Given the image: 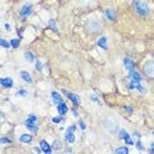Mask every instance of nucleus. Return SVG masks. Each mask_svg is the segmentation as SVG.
Masks as SVG:
<instances>
[{
  "label": "nucleus",
  "mask_w": 154,
  "mask_h": 154,
  "mask_svg": "<svg viewBox=\"0 0 154 154\" xmlns=\"http://www.w3.org/2000/svg\"><path fill=\"white\" fill-rule=\"evenodd\" d=\"M132 5H134L135 12H136L140 17H146V16H149V12H150V11H149V7H148L144 2H141V0H134Z\"/></svg>",
  "instance_id": "f257e3e1"
},
{
  "label": "nucleus",
  "mask_w": 154,
  "mask_h": 154,
  "mask_svg": "<svg viewBox=\"0 0 154 154\" xmlns=\"http://www.w3.org/2000/svg\"><path fill=\"white\" fill-rule=\"evenodd\" d=\"M102 23H100L98 19H89L88 23H86V31L89 33H96L102 31Z\"/></svg>",
  "instance_id": "f03ea898"
},
{
  "label": "nucleus",
  "mask_w": 154,
  "mask_h": 154,
  "mask_svg": "<svg viewBox=\"0 0 154 154\" xmlns=\"http://www.w3.org/2000/svg\"><path fill=\"white\" fill-rule=\"evenodd\" d=\"M143 72H144V76L148 77L149 80H154V60L146 62V63L144 64Z\"/></svg>",
  "instance_id": "7ed1b4c3"
},
{
  "label": "nucleus",
  "mask_w": 154,
  "mask_h": 154,
  "mask_svg": "<svg viewBox=\"0 0 154 154\" xmlns=\"http://www.w3.org/2000/svg\"><path fill=\"white\" fill-rule=\"evenodd\" d=\"M36 121H37V117H36V116L30 114V117H28L26 121H25L26 127H27L28 130H31V131H33V132H37V126L35 125Z\"/></svg>",
  "instance_id": "20e7f679"
},
{
  "label": "nucleus",
  "mask_w": 154,
  "mask_h": 154,
  "mask_svg": "<svg viewBox=\"0 0 154 154\" xmlns=\"http://www.w3.org/2000/svg\"><path fill=\"white\" fill-rule=\"evenodd\" d=\"M105 127H107V130L109 132H116V130H117V123H116V121L112 118V117H108L107 119H105Z\"/></svg>",
  "instance_id": "39448f33"
},
{
  "label": "nucleus",
  "mask_w": 154,
  "mask_h": 154,
  "mask_svg": "<svg viewBox=\"0 0 154 154\" xmlns=\"http://www.w3.org/2000/svg\"><path fill=\"white\" fill-rule=\"evenodd\" d=\"M31 12H32V5H31V4H30V3L25 4V5L21 8V16H22V18H25V17H27V16H30Z\"/></svg>",
  "instance_id": "423d86ee"
},
{
  "label": "nucleus",
  "mask_w": 154,
  "mask_h": 154,
  "mask_svg": "<svg viewBox=\"0 0 154 154\" xmlns=\"http://www.w3.org/2000/svg\"><path fill=\"white\" fill-rule=\"evenodd\" d=\"M0 84H2L3 88L11 89L13 86V81H12V79H9V77H3V79L0 80Z\"/></svg>",
  "instance_id": "0eeeda50"
},
{
  "label": "nucleus",
  "mask_w": 154,
  "mask_h": 154,
  "mask_svg": "<svg viewBox=\"0 0 154 154\" xmlns=\"http://www.w3.org/2000/svg\"><path fill=\"white\" fill-rule=\"evenodd\" d=\"M128 89H131V90L132 89H137L139 91H141V93H145V89H144L143 86L137 82V81H134V80H132V82L128 84Z\"/></svg>",
  "instance_id": "6e6552de"
},
{
  "label": "nucleus",
  "mask_w": 154,
  "mask_h": 154,
  "mask_svg": "<svg viewBox=\"0 0 154 154\" xmlns=\"http://www.w3.org/2000/svg\"><path fill=\"white\" fill-rule=\"evenodd\" d=\"M40 148H41V150L44 152V153H48V154L51 153V148H50V145L45 140H41L40 141Z\"/></svg>",
  "instance_id": "1a4fd4ad"
},
{
  "label": "nucleus",
  "mask_w": 154,
  "mask_h": 154,
  "mask_svg": "<svg viewBox=\"0 0 154 154\" xmlns=\"http://www.w3.org/2000/svg\"><path fill=\"white\" fill-rule=\"evenodd\" d=\"M51 98H53V100H54L55 104H59V103L63 102V98H62L60 94L57 93V91H53V93H51Z\"/></svg>",
  "instance_id": "9d476101"
},
{
  "label": "nucleus",
  "mask_w": 154,
  "mask_h": 154,
  "mask_svg": "<svg viewBox=\"0 0 154 154\" xmlns=\"http://www.w3.org/2000/svg\"><path fill=\"white\" fill-rule=\"evenodd\" d=\"M130 77H131L134 81H137V82H140V81H141L140 73H139V72H136V71H134V69L130 71Z\"/></svg>",
  "instance_id": "9b49d317"
},
{
  "label": "nucleus",
  "mask_w": 154,
  "mask_h": 154,
  "mask_svg": "<svg viewBox=\"0 0 154 154\" xmlns=\"http://www.w3.org/2000/svg\"><path fill=\"white\" fill-rule=\"evenodd\" d=\"M66 95L68 96V98L72 100V102H73V104H75V105H79V104H80V98H79L77 95L71 94V93H68V91H66Z\"/></svg>",
  "instance_id": "f8f14e48"
},
{
  "label": "nucleus",
  "mask_w": 154,
  "mask_h": 154,
  "mask_svg": "<svg viewBox=\"0 0 154 154\" xmlns=\"http://www.w3.org/2000/svg\"><path fill=\"white\" fill-rule=\"evenodd\" d=\"M21 79H22L23 81H26V82H28V84H32L31 76H30V73H28V72H26V71H22V72H21Z\"/></svg>",
  "instance_id": "ddd939ff"
},
{
  "label": "nucleus",
  "mask_w": 154,
  "mask_h": 154,
  "mask_svg": "<svg viewBox=\"0 0 154 154\" xmlns=\"http://www.w3.org/2000/svg\"><path fill=\"white\" fill-rule=\"evenodd\" d=\"M123 63H125V67L128 69V71H131V69H134V67H135V64H134V62L130 59V58H125L123 59Z\"/></svg>",
  "instance_id": "4468645a"
},
{
  "label": "nucleus",
  "mask_w": 154,
  "mask_h": 154,
  "mask_svg": "<svg viewBox=\"0 0 154 154\" xmlns=\"http://www.w3.org/2000/svg\"><path fill=\"white\" fill-rule=\"evenodd\" d=\"M105 17H107L109 21H114L116 19V12L113 11V9H107V11H105Z\"/></svg>",
  "instance_id": "2eb2a0df"
},
{
  "label": "nucleus",
  "mask_w": 154,
  "mask_h": 154,
  "mask_svg": "<svg viewBox=\"0 0 154 154\" xmlns=\"http://www.w3.org/2000/svg\"><path fill=\"white\" fill-rule=\"evenodd\" d=\"M57 108H58V112H59L62 116L66 114V113H67V110H68V108H67V105H66L63 102L58 104V107H57Z\"/></svg>",
  "instance_id": "dca6fc26"
},
{
  "label": "nucleus",
  "mask_w": 154,
  "mask_h": 154,
  "mask_svg": "<svg viewBox=\"0 0 154 154\" xmlns=\"http://www.w3.org/2000/svg\"><path fill=\"white\" fill-rule=\"evenodd\" d=\"M66 140L68 141V143H73L75 141L73 131H71V130H67V132H66Z\"/></svg>",
  "instance_id": "f3484780"
},
{
  "label": "nucleus",
  "mask_w": 154,
  "mask_h": 154,
  "mask_svg": "<svg viewBox=\"0 0 154 154\" xmlns=\"http://www.w3.org/2000/svg\"><path fill=\"white\" fill-rule=\"evenodd\" d=\"M98 46H102L103 48V49H107V37H105V36H102V37H100L99 38V40H98Z\"/></svg>",
  "instance_id": "a211bd4d"
},
{
  "label": "nucleus",
  "mask_w": 154,
  "mask_h": 154,
  "mask_svg": "<svg viewBox=\"0 0 154 154\" xmlns=\"http://www.w3.org/2000/svg\"><path fill=\"white\" fill-rule=\"evenodd\" d=\"M19 140H21L22 143H31L32 141V136H31V135H26L25 134V135H22Z\"/></svg>",
  "instance_id": "6ab92c4d"
},
{
  "label": "nucleus",
  "mask_w": 154,
  "mask_h": 154,
  "mask_svg": "<svg viewBox=\"0 0 154 154\" xmlns=\"http://www.w3.org/2000/svg\"><path fill=\"white\" fill-rule=\"evenodd\" d=\"M114 153L116 154H128V149L127 148H125V146H122V148H117L114 150Z\"/></svg>",
  "instance_id": "aec40b11"
},
{
  "label": "nucleus",
  "mask_w": 154,
  "mask_h": 154,
  "mask_svg": "<svg viewBox=\"0 0 154 154\" xmlns=\"http://www.w3.org/2000/svg\"><path fill=\"white\" fill-rule=\"evenodd\" d=\"M118 137L119 139H123V140H126V139L128 137V134L125 131V130H119V131H118Z\"/></svg>",
  "instance_id": "412c9836"
},
{
  "label": "nucleus",
  "mask_w": 154,
  "mask_h": 154,
  "mask_svg": "<svg viewBox=\"0 0 154 154\" xmlns=\"http://www.w3.org/2000/svg\"><path fill=\"white\" fill-rule=\"evenodd\" d=\"M25 57H26V59L28 60V62H33V54L31 51H27L26 54H25Z\"/></svg>",
  "instance_id": "4be33fe9"
},
{
  "label": "nucleus",
  "mask_w": 154,
  "mask_h": 154,
  "mask_svg": "<svg viewBox=\"0 0 154 154\" xmlns=\"http://www.w3.org/2000/svg\"><path fill=\"white\" fill-rule=\"evenodd\" d=\"M11 45L13 48H18L19 46V40H16V38H13V40L11 41Z\"/></svg>",
  "instance_id": "5701e85b"
},
{
  "label": "nucleus",
  "mask_w": 154,
  "mask_h": 154,
  "mask_svg": "<svg viewBox=\"0 0 154 154\" xmlns=\"http://www.w3.org/2000/svg\"><path fill=\"white\" fill-rule=\"evenodd\" d=\"M49 26L53 28V30H54L55 32H58V30H57V27H55V21H54V19H51V21L49 22Z\"/></svg>",
  "instance_id": "b1692460"
},
{
  "label": "nucleus",
  "mask_w": 154,
  "mask_h": 154,
  "mask_svg": "<svg viewBox=\"0 0 154 154\" xmlns=\"http://www.w3.org/2000/svg\"><path fill=\"white\" fill-rule=\"evenodd\" d=\"M60 141L59 140H55L54 141V144H53V148H54V149H60Z\"/></svg>",
  "instance_id": "393cba45"
},
{
  "label": "nucleus",
  "mask_w": 154,
  "mask_h": 154,
  "mask_svg": "<svg viewBox=\"0 0 154 154\" xmlns=\"http://www.w3.org/2000/svg\"><path fill=\"white\" fill-rule=\"evenodd\" d=\"M0 44H2L3 48H5V49H7V48H9V42H7L5 40H4V38H2V40H0Z\"/></svg>",
  "instance_id": "a878e982"
},
{
  "label": "nucleus",
  "mask_w": 154,
  "mask_h": 154,
  "mask_svg": "<svg viewBox=\"0 0 154 154\" xmlns=\"http://www.w3.org/2000/svg\"><path fill=\"white\" fill-rule=\"evenodd\" d=\"M36 69L37 71H42V64L40 60H36Z\"/></svg>",
  "instance_id": "bb28decb"
},
{
  "label": "nucleus",
  "mask_w": 154,
  "mask_h": 154,
  "mask_svg": "<svg viewBox=\"0 0 154 154\" xmlns=\"http://www.w3.org/2000/svg\"><path fill=\"white\" fill-rule=\"evenodd\" d=\"M11 140H9L8 137H2V144H9Z\"/></svg>",
  "instance_id": "cd10ccee"
},
{
  "label": "nucleus",
  "mask_w": 154,
  "mask_h": 154,
  "mask_svg": "<svg viewBox=\"0 0 154 154\" xmlns=\"http://www.w3.org/2000/svg\"><path fill=\"white\" fill-rule=\"evenodd\" d=\"M136 146H137L139 150H144V146H143V144H141L140 141H137V143H136Z\"/></svg>",
  "instance_id": "c85d7f7f"
},
{
  "label": "nucleus",
  "mask_w": 154,
  "mask_h": 154,
  "mask_svg": "<svg viewBox=\"0 0 154 154\" xmlns=\"http://www.w3.org/2000/svg\"><path fill=\"white\" fill-rule=\"evenodd\" d=\"M62 121V117H54V118H53V122H54V123H59Z\"/></svg>",
  "instance_id": "c756f323"
},
{
  "label": "nucleus",
  "mask_w": 154,
  "mask_h": 154,
  "mask_svg": "<svg viewBox=\"0 0 154 154\" xmlns=\"http://www.w3.org/2000/svg\"><path fill=\"white\" fill-rule=\"evenodd\" d=\"M18 95H22V96H27V91H25V90H19V91H18Z\"/></svg>",
  "instance_id": "7c9ffc66"
},
{
  "label": "nucleus",
  "mask_w": 154,
  "mask_h": 154,
  "mask_svg": "<svg viewBox=\"0 0 154 154\" xmlns=\"http://www.w3.org/2000/svg\"><path fill=\"white\" fill-rule=\"evenodd\" d=\"M125 141H126V143L128 144V145H132V144H134V141H132V139H131V137H130V136H128V137H127V139H126V140H125Z\"/></svg>",
  "instance_id": "2f4dec72"
},
{
  "label": "nucleus",
  "mask_w": 154,
  "mask_h": 154,
  "mask_svg": "<svg viewBox=\"0 0 154 154\" xmlns=\"http://www.w3.org/2000/svg\"><path fill=\"white\" fill-rule=\"evenodd\" d=\"M125 110H126V112H128V113H132V108L128 107V105H126V107H125Z\"/></svg>",
  "instance_id": "473e14b6"
},
{
  "label": "nucleus",
  "mask_w": 154,
  "mask_h": 154,
  "mask_svg": "<svg viewBox=\"0 0 154 154\" xmlns=\"http://www.w3.org/2000/svg\"><path fill=\"white\" fill-rule=\"evenodd\" d=\"M80 127H81V130H85V128H86V126H85V123H84L82 121H80Z\"/></svg>",
  "instance_id": "72a5a7b5"
},
{
  "label": "nucleus",
  "mask_w": 154,
  "mask_h": 154,
  "mask_svg": "<svg viewBox=\"0 0 154 154\" xmlns=\"http://www.w3.org/2000/svg\"><path fill=\"white\" fill-rule=\"evenodd\" d=\"M150 153H153V154H154V143H152V144H150Z\"/></svg>",
  "instance_id": "f704fd0d"
},
{
  "label": "nucleus",
  "mask_w": 154,
  "mask_h": 154,
  "mask_svg": "<svg viewBox=\"0 0 154 154\" xmlns=\"http://www.w3.org/2000/svg\"><path fill=\"white\" fill-rule=\"evenodd\" d=\"M35 152H36V153H40V152H42V150H41V148H35Z\"/></svg>",
  "instance_id": "c9c22d12"
},
{
  "label": "nucleus",
  "mask_w": 154,
  "mask_h": 154,
  "mask_svg": "<svg viewBox=\"0 0 154 154\" xmlns=\"http://www.w3.org/2000/svg\"><path fill=\"white\" fill-rule=\"evenodd\" d=\"M5 28H7V30H8V31H11V26H9V25H8V23H7V25H5Z\"/></svg>",
  "instance_id": "e433bc0d"
},
{
  "label": "nucleus",
  "mask_w": 154,
  "mask_h": 154,
  "mask_svg": "<svg viewBox=\"0 0 154 154\" xmlns=\"http://www.w3.org/2000/svg\"><path fill=\"white\" fill-rule=\"evenodd\" d=\"M73 114L76 116V117H79V112H77V110H73Z\"/></svg>",
  "instance_id": "4c0bfd02"
},
{
  "label": "nucleus",
  "mask_w": 154,
  "mask_h": 154,
  "mask_svg": "<svg viewBox=\"0 0 154 154\" xmlns=\"http://www.w3.org/2000/svg\"><path fill=\"white\" fill-rule=\"evenodd\" d=\"M134 135H135V136H137V137H140V134H139V132H137V131H136V132H135V134H134Z\"/></svg>",
  "instance_id": "58836bf2"
},
{
  "label": "nucleus",
  "mask_w": 154,
  "mask_h": 154,
  "mask_svg": "<svg viewBox=\"0 0 154 154\" xmlns=\"http://www.w3.org/2000/svg\"><path fill=\"white\" fill-rule=\"evenodd\" d=\"M153 135H154V131H153Z\"/></svg>",
  "instance_id": "ea45409f"
}]
</instances>
